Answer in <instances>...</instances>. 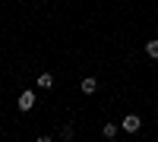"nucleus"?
Listing matches in <instances>:
<instances>
[{
    "label": "nucleus",
    "mask_w": 158,
    "mask_h": 142,
    "mask_svg": "<svg viewBox=\"0 0 158 142\" xmlns=\"http://www.w3.org/2000/svg\"><path fill=\"white\" fill-rule=\"evenodd\" d=\"M79 88H82L85 95H92V92H95V88H98V79H92V76H85V79L79 82Z\"/></svg>",
    "instance_id": "obj_3"
},
{
    "label": "nucleus",
    "mask_w": 158,
    "mask_h": 142,
    "mask_svg": "<svg viewBox=\"0 0 158 142\" xmlns=\"http://www.w3.org/2000/svg\"><path fill=\"white\" fill-rule=\"evenodd\" d=\"M117 130H120L117 123H104V126H101V136H104V139H117Z\"/></svg>",
    "instance_id": "obj_4"
},
{
    "label": "nucleus",
    "mask_w": 158,
    "mask_h": 142,
    "mask_svg": "<svg viewBox=\"0 0 158 142\" xmlns=\"http://www.w3.org/2000/svg\"><path fill=\"white\" fill-rule=\"evenodd\" d=\"M51 85H54V76H51V73H41V76H38V88H44V92H48Z\"/></svg>",
    "instance_id": "obj_6"
},
{
    "label": "nucleus",
    "mask_w": 158,
    "mask_h": 142,
    "mask_svg": "<svg viewBox=\"0 0 158 142\" xmlns=\"http://www.w3.org/2000/svg\"><path fill=\"white\" fill-rule=\"evenodd\" d=\"M146 54L152 60H158V38H149V41H146Z\"/></svg>",
    "instance_id": "obj_5"
},
{
    "label": "nucleus",
    "mask_w": 158,
    "mask_h": 142,
    "mask_svg": "<svg viewBox=\"0 0 158 142\" xmlns=\"http://www.w3.org/2000/svg\"><path fill=\"white\" fill-rule=\"evenodd\" d=\"M139 126H142L139 114H127V117L120 120V130H127V133H139Z\"/></svg>",
    "instance_id": "obj_1"
},
{
    "label": "nucleus",
    "mask_w": 158,
    "mask_h": 142,
    "mask_svg": "<svg viewBox=\"0 0 158 142\" xmlns=\"http://www.w3.org/2000/svg\"><path fill=\"white\" fill-rule=\"evenodd\" d=\"M35 98H38V95L32 92V88H25V92L19 95V101H16V104H19V111H32V108H35Z\"/></svg>",
    "instance_id": "obj_2"
},
{
    "label": "nucleus",
    "mask_w": 158,
    "mask_h": 142,
    "mask_svg": "<svg viewBox=\"0 0 158 142\" xmlns=\"http://www.w3.org/2000/svg\"><path fill=\"white\" fill-rule=\"evenodd\" d=\"M57 136H60V139H67V142H70V139H73V136H76V133H73V126H63V130H60V133H57Z\"/></svg>",
    "instance_id": "obj_7"
}]
</instances>
